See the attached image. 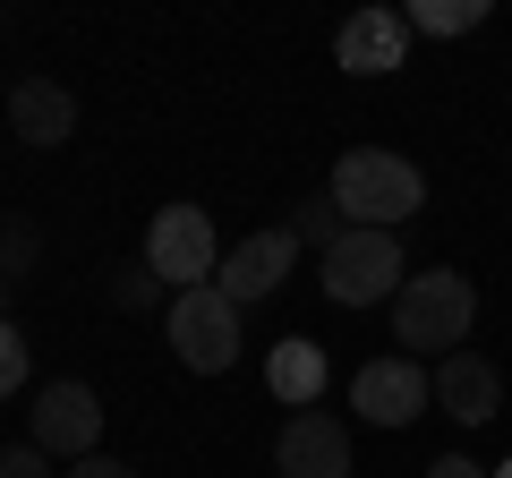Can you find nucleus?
Returning <instances> with one entry per match:
<instances>
[{
    "instance_id": "4be33fe9",
    "label": "nucleus",
    "mask_w": 512,
    "mask_h": 478,
    "mask_svg": "<svg viewBox=\"0 0 512 478\" xmlns=\"http://www.w3.org/2000/svg\"><path fill=\"white\" fill-rule=\"evenodd\" d=\"M0 299H9V282H0Z\"/></svg>"
},
{
    "instance_id": "f257e3e1",
    "label": "nucleus",
    "mask_w": 512,
    "mask_h": 478,
    "mask_svg": "<svg viewBox=\"0 0 512 478\" xmlns=\"http://www.w3.org/2000/svg\"><path fill=\"white\" fill-rule=\"evenodd\" d=\"M325 197L342 205L350 231H393V222H410V214L427 205V180H419V163H402V154L359 146V154L333 163V188H325Z\"/></svg>"
},
{
    "instance_id": "2eb2a0df",
    "label": "nucleus",
    "mask_w": 512,
    "mask_h": 478,
    "mask_svg": "<svg viewBox=\"0 0 512 478\" xmlns=\"http://www.w3.org/2000/svg\"><path fill=\"white\" fill-rule=\"evenodd\" d=\"M342 231H350V222H342V205H333V197H308V205L291 214V239H299V248H333Z\"/></svg>"
},
{
    "instance_id": "423d86ee",
    "label": "nucleus",
    "mask_w": 512,
    "mask_h": 478,
    "mask_svg": "<svg viewBox=\"0 0 512 478\" xmlns=\"http://www.w3.org/2000/svg\"><path fill=\"white\" fill-rule=\"evenodd\" d=\"M94 436H103V402H94L86 385H69V376H60V385L35 393V436H26V444H43L52 461H86Z\"/></svg>"
},
{
    "instance_id": "aec40b11",
    "label": "nucleus",
    "mask_w": 512,
    "mask_h": 478,
    "mask_svg": "<svg viewBox=\"0 0 512 478\" xmlns=\"http://www.w3.org/2000/svg\"><path fill=\"white\" fill-rule=\"evenodd\" d=\"M427 478H495V470H478L470 453H444V461H436V470H427Z\"/></svg>"
},
{
    "instance_id": "f03ea898",
    "label": "nucleus",
    "mask_w": 512,
    "mask_h": 478,
    "mask_svg": "<svg viewBox=\"0 0 512 478\" xmlns=\"http://www.w3.org/2000/svg\"><path fill=\"white\" fill-rule=\"evenodd\" d=\"M470 316H478V291L461 274H444V265H427V274H410L402 291H393V342L453 359V350L470 342Z\"/></svg>"
},
{
    "instance_id": "dca6fc26",
    "label": "nucleus",
    "mask_w": 512,
    "mask_h": 478,
    "mask_svg": "<svg viewBox=\"0 0 512 478\" xmlns=\"http://www.w3.org/2000/svg\"><path fill=\"white\" fill-rule=\"evenodd\" d=\"M26 368H35V350H26V333L0 316V393H18V385H26Z\"/></svg>"
},
{
    "instance_id": "20e7f679",
    "label": "nucleus",
    "mask_w": 512,
    "mask_h": 478,
    "mask_svg": "<svg viewBox=\"0 0 512 478\" xmlns=\"http://www.w3.org/2000/svg\"><path fill=\"white\" fill-rule=\"evenodd\" d=\"M146 274H154V282H171V291H205V282L222 274L205 205H163V214L146 222Z\"/></svg>"
},
{
    "instance_id": "1a4fd4ad",
    "label": "nucleus",
    "mask_w": 512,
    "mask_h": 478,
    "mask_svg": "<svg viewBox=\"0 0 512 478\" xmlns=\"http://www.w3.org/2000/svg\"><path fill=\"white\" fill-rule=\"evenodd\" d=\"M427 393H436V410H444V419L487 427V419H495V402H504V376H495V359H487V350H453V359H436Z\"/></svg>"
},
{
    "instance_id": "39448f33",
    "label": "nucleus",
    "mask_w": 512,
    "mask_h": 478,
    "mask_svg": "<svg viewBox=\"0 0 512 478\" xmlns=\"http://www.w3.org/2000/svg\"><path fill=\"white\" fill-rule=\"evenodd\" d=\"M163 333H171V350H180L197 376H222V368L239 359V308L214 291V282H205V291H180V299H171Z\"/></svg>"
},
{
    "instance_id": "f3484780",
    "label": "nucleus",
    "mask_w": 512,
    "mask_h": 478,
    "mask_svg": "<svg viewBox=\"0 0 512 478\" xmlns=\"http://www.w3.org/2000/svg\"><path fill=\"white\" fill-rule=\"evenodd\" d=\"M0 478H52V453L43 444H9L0 453Z\"/></svg>"
},
{
    "instance_id": "f8f14e48",
    "label": "nucleus",
    "mask_w": 512,
    "mask_h": 478,
    "mask_svg": "<svg viewBox=\"0 0 512 478\" xmlns=\"http://www.w3.org/2000/svg\"><path fill=\"white\" fill-rule=\"evenodd\" d=\"M9 129H18L26 146H69V137H77V94L60 86V77H18V94H9Z\"/></svg>"
},
{
    "instance_id": "7ed1b4c3",
    "label": "nucleus",
    "mask_w": 512,
    "mask_h": 478,
    "mask_svg": "<svg viewBox=\"0 0 512 478\" xmlns=\"http://www.w3.org/2000/svg\"><path fill=\"white\" fill-rule=\"evenodd\" d=\"M402 239L393 231H342L325 248V299L333 308H376V299L402 291Z\"/></svg>"
},
{
    "instance_id": "6ab92c4d",
    "label": "nucleus",
    "mask_w": 512,
    "mask_h": 478,
    "mask_svg": "<svg viewBox=\"0 0 512 478\" xmlns=\"http://www.w3.org/2000/svg\"><path fill=\"white\" fill-rule=\"evenodd\" d=\"M60 478H137V470H128V461H111V453H86V461H69Z\"/></svg>"
},
{
    "instance_id": "9b49d317",
    "label": "nucleus",
    "mask_w": 512,
    "mask_h": 478,
    "mask_svg": "<svg viewBox=\"0 0 512 478\" xmlns=\"http://www.w3.org/2000/svg\"><path fill=\"white\" fill-rule=\"evenodd\" d=\"M410 52V18L402 9H359V18L333 35V60H342L350 77H384V69H402Z\"/></svg>"
},
{
    "instance_id": "0eeeda50",
    "label": "nucleus",
    "mask_w": 512,
    "mask_h": 478,
    "mask_svg": "<svg viewBox=\"0 0 512 478\" xmlns=\"http://www.w3.org/2000/svg\"><path fill=\"white\" fill-rule=\"evenodd\" d=\"M350 410H359L367 427H410L427 410V368L419 359H367V368L350 376Z\"/></svg>"
},
{
    "instance_id": "6e6552de",
    "label": "nucleus",
    "mask_w": 512,
    "mask_h": 478,
    "mask_svg": "<svg viewBox=\"0 0 512 478\" xmlns=\"http://www.w3.org/2000/svg\"><path fill=\"white\" fill-rule=\"evenodd\" d=\"M274 461H282V478H350V427L333 410H291Z\"/></svg>"
},
{
    "instance_id": "9d476101",
    "label": "nucleus",
    "mask_w": 512,
    "mask_h": 478,
    "mask_svg": "<svg viewBox=\"0 0 512 478\" xmlns=\"http://www.w3.org/2000/svg\"><path fill=\"white\" fill-rule=\"evenodd\" d=\"M291 265H299V239H291V231H256V239H239L231 257H222L214 291L231 299V308H248V299L282 291V274H291Z\"/></svg>"
},
{
    "instance_id": "4468645a",
    "label": "nucleus",
    "mask_w": 512,
    "mask_h": 478,
    "mask_svg": "<svg viewBox=\"0 0 512 478\" xmlns=\"http://www.w3.org/2000/svg\"><path fill=\"white\" fill-rule=\"evenodd\" d=\"M402 18H410V35H470V26L487 18V0H419Z\"/></svg>"
},
{
    "instance_id": "ddd939ff",
    "label": "nucleus",
    "mask_w": 512,
    "mask_h": 478,
    "mask_svg": "<svg viewBox=\"0 0 512 478\" xmlns=\"http://www.w3.org/2000/svg\"><path fill=\"white\" fill-rule=\"evenodd\" d=\"M265 385H274L291 410H316V393H325V350H316L308 333H282L274 359H265Z\"/></svg>"
},
{
    "instance_id": "a211bd4d",
    "label": "nucleus",
    "mask_w": 512,
    "mask_h": 478,
    "mask_svg": "<svg viewBox=\"0 0 512 478\" xmlns=\"http://www.w3.org/2000/svg\"><path fill=\"white\" fill-rule=\"evenodd\" d=\"M154 291H163V282H154V274H146V265H137V274H120V282H111V299H120V308H146V299H154Z\"/></svg>"
},
{
    "instance_id": "412c9836",
    "label": "nucleus",
    "mask_w": 512,
    "mask_h": 478,
    "mask_svg": "<svg viewBox=\"0 0 512 478\" xmlns=\"http://www.w3.org/2000/svg\"><path fill=\"white\" fill-rule=\"evenodd\" d=\"M495 478H512V461H504V470H495Z\"/></svg>"
}]
</instances>
